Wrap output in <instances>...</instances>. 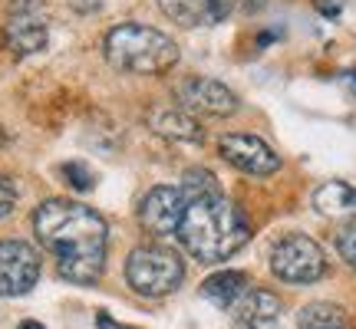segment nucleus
<instances>
[{"label": "nucleus", "mask_w": 356, "mask_h": 329, "mask_svg": "<svg viewBox=\"0 0 356 329\" xmlns=\"http://www.w3.org/2000/svg\"><path fill=\"white\" fill-rule=\"evenodd\" d=\"M33 230L56 257L60 277L70 283H96L106 267L109 228L92 208L66 198H50L37 208Z\"/></svg>", "instance_id": "f257e3e1"}, {"label": "nucleus", "mask_w": 356, "mask_h": 329, "mask_svg": "<svg viewBox=\"0 0 356 329\" xmlns=\"http://www.w3.org/2000/svg\"><path fill=\"white\" fill-rule=\"evenodd\" d=\"M175 234L195 260L221 264L248 244L251 224L241 214V208H234L225 194H208L185 204V214Z\"/></svg>", "instance_id": "f03ea898"}, {"label": "nucleus", "mask_w": 356, "mask_h": 329, "mask_svg": "<svg viewBox=\"0 0 356 329\" xmlns=\"http://www.w3.org/2000/svg\"><path fill=\"white\" fill-rule=\"evenodd\" d=\"M106 60L136 76H155L178 63V43L168 33L145 24H119L106 33Z\"/></svg>", "instance_id": "7ed1b4c3"}, {"label": "nucleus", "mask_w": 356, "mask_h": 329, "mask_svg": "<svg viewBox=\"0 0 356 329\" xmlns=\"http://www.w3.org/2000/svg\"><path fill=\"white\" fill-rule=\"evenodd\" d=\"M126 280L142 296H165L178 290V283L185 280V264L175 251H168L162 244H145L129 253Z\"/></svg>", "instance_id": "20e7f679"}, {"label": "nucleus", "mask_w": 356, "mask_h": 329, "mask_svg": "<svg viewBox=\"0 0 356 329\" xmlns=\"http://www.w3.org/2000/svg\"><path fill=\"white\" fill-rule=\"evenodd\" d=\"M270 270L284 283H314L327 273V257L307 234H287L270 251Z\"/></svg>", "instance_id": "39448f33"}, {"label": "nucleus", "mask_w": 356, "mask_h": 329, "mask_svg": "<svg viewBox=\"0 0 356 329\" xmlns=\"http://www.w3.org/2000/svg\"><path fill=\"white\" fill-rule=\"evenodd\" d=\"M3 37L10 43L13 53L30 56L40 53L50 40V26H47V13L40 7V0H13L10 17L3 24Z\"/></svg>", "instance_id": "423d86ee"}, {"label": "nucleus", "mask_w": 356, "mask_h": 329, "mask_svg": "<svg viewBox=\"0 0 356 329\" xmlns=\"http://www.w3.org/2000/svg\"><path fill=\"white\" fill-rule=\"evenodd\" d=\"M40 280V253L24 241H0V296H24Z\"/></svg>", "instance_id": "0eeeda50"}, {"label": "nucleus", "mask_w": 356, "mask_h": 329, "mask_svg": "<svg viewBox=\"0 0 356 329\" xmlns=\"http://www.w3.org/2000/svg\"><path fill=\"white\" fill-rule=\"evenodd\" d=\"M218 152H221V158H225L231 168H238V171H244V175L267 178L280 168L277 152H274L264 139L244 135V132H231V135H225V139L218 142Z\"/></svg>", "instance_id": "6e6552de"}, {"label": "nucleus", "mask_w": 356, "mask_h": 329, "mask_svg": "<svg viewBox=\"0 0 356 329\" xmlns=\"http://www.w3.org/2000/svg\"><path fill=\"white\" fill-rule=\"evenodd\" d=\"M185 204L188 198L181 194V188H152L145 194V201L139 204V224L152 237H172L181 224V214H185Z\"/></svg>", "instance_id": "1a4fd4ad"}, {"label": "nucleus", "mask_w": 356, "mask_h": 329, "mask_svg": "<svg viewBox=\"0 0 356 329\" xmlns=\"http://www.w3.org/2000/svg\"><path fill=\"white\" fill-rule=\"evenodd\" d=\"M178 109L185 112H202V115H234L238 112V96L231 92L225 83L208 76H191L178 86Z\"/></svg>", "instance_id": "9d476101"}, {"label": "nucleus", "mask_w": 356, "mask_h": 329, "mask_svg": "<svg viewBox=\"0 0 356 329\" xmlns=\"http://www.w3.org/2000/svg\"><path fill=\"white\" fill-rule=\"evenodd\" d=\"M234 329H277L280 300L267 290H248L238 296V303L228 310Z\"/></svg>", "instance_id": "9b49d317"}, {"label": "nucleus", "mask_w": 356, "mask_h": 329, "mask_svg": "<svg viewBox=\"0 0 356 329\" xmlns=\"http://www.w3.org/2000/svg\"><path fill=\"white\" fill-rule=\"evenodd\" d=\"M155 3L178 26H208V24H218L228 13L225 0H155Z\"/></svg>", "instance_id": "f8f14e48"}, {"label": "nucleus", "mask_w": 356, "mask_h": 329, "mask_svg": "<svg viewBox=\"0 0 356 329\" xmlns=\"http://www.w3.org/2000/svg\"><path fill=\"white\" fill-rule=\"evenodd\" d=\"M149 126L155 135L175 142H202V126L195 122V115L185 109H172V106H159L149 112Z\"/></svg>", "instance_id": "ddd939ff"}, {"label": "nucleus", "mask_w": 356, "mask_h": 329, "mask_svg": "<svg viewBox=\"0 0 356 329\" xmlns=\"http://www.w3.org/2000/svg\"><path fill=\"white\" fill-rule=\"evenodd\" d=\"M248 287H251V283H248V273H241V270H218V273H211V277L202 283V296L208 303L221 306V310H231Z\"/></svg>", "instance_id": "4468645a"}, {"label": "nucleus", "mask_w": 356, "mask_h": 329, "mask_svg": "<svg viewBox=\"0 0 356 329\" xmlns=\"http://www.w3.org/2000/svg\"><path fill=\"white\" fill-rule=\"evenodd\" d=\"M297 329H353V323H350V313L343 306L317 300L297 313Z\"/></svg>", "instance_id": "2eb2a0df"}, {"label": "nucleus", "mask_w": 356, "mask_h": 329, "mask_svg": "<svg viewBox=\"0 0 356 329\" xmlns=\"http://www.w3.org/2000/svg\"><path fill=\"white\" fill-rule=\"evenodd\" d=\"M314 204L323 214H340V211H353L356 214V188H350L343 181H327L323 188H317Z\"/></svg>", "instance_id": "dca6fc26"}, {"label": "nucleus", "mask_w": 356, "mask_h": 329, "mask_svg": "<svg viewBox=\"0 0 356 329\" xmlns=\"http://www.w3.org/2000/svg\"><path fill=\"white\" fill-rule=\"evenodd\" d=\"M181 181H185V185H181V194H185L188 201H195V198H208V194H221L215 175L204 171V168H191V171H185Z\"/></svg>", "instance_id": "f3484780"}, {"label": "nucleus", "mask_w": 356, "mask_h": 329, "mask_svg": "<svg viewBox=\"0 0 356 329\" xmlns=\"http://www.w3.org/2000/svg\"><path fill=\"white\" fill-rule=\"evenodd\" d=\"M60 171H63V178H66V181H70V185H73L76 191H89L92 185H96L92 171H89V168H86L83 162H66L63 168H60Z\"/></svg>", "instance_id": "a211bd4d"}, {"label": "nucleus", "mask_w": 356, "mask_h": 329, "mask_svg": "<svg viewBox=\"0 0 356 329\" xmlns=\"http://www.w3.org/2000/svg\"><path fill=\"white\" fill-rule=\"evenodd\" d=\"M337 251H340V257H343L346 264L356 267V221H350V224L340 228V234H337Z\"/></svg>", "instance_id": "6ab92c4d"}, {"label": "nucleus", "mask_w": 356, "mask_h": 329, "mask_svg": "<svg viewBox=\"0 0 356 329\" xmlns=\"http://www.w3.org/2000/svg\"><path fill=\"white\" fill-rule=\"evenodd\" d=\"M13 208H17V185L7 175H0V221L10 217Z\"/></svg>", "instance_id": "aec40b11"}, {"label": "nucleus", "mask_w": 356, "mask_h": 329, "mask_svg": "<svg viewBox=\"0 0 356 329\" xmlns=\"http://www.w3.org/2000/svg\"><path fill=\"white\" fill-rule=\"evenodd\" d=\"M231 10V3H238V7H244V10H261V7H267V0H225Z\"/></svg>", "instance_id": "412c9836"}, {"label": "nucleus", "mask_w": 356, "mask_h": 329, "mask_svg": "<svg viewBox=\"0 0 356 329\" xmlns=\"http://www.w3.org/2000/svg\"><path fill=\"white\" fill-rule=\"evenodd\" d=\"M96 326H99V329H136V326H122V323H115V319H109L106 313H99V317H96Z\"/></svg>", "instance_id": "4be33fe9"}, {"label": "nucleus", "mask_w": 356, "mask_h": 329, "mask_svg": "<svg viewBox=\"0 0 356 329\" xmlns=\"http://www.w3.org/2000/svg\"><path fill=\"white\" fill-rule=\"evenodd\" d=\"M17 329H43V326H40V323H33V319H24Z\"/></svg>", "instance_id": "5701e85b"}, {"label": "nucleus", "mask_w": 356, "mask_h": 329, "mask_svg": "<svg viewBox=\"0 0 356 329\" xmlns=\"http://www.w3.org/2000/svg\"><path fill=\"white\" fill-rule=\"evenodd\" d=\"M350 83H353V86H356V69H353V73H350Z\"/></svg>", "instance_id": "b1692460"}]
</instances>
